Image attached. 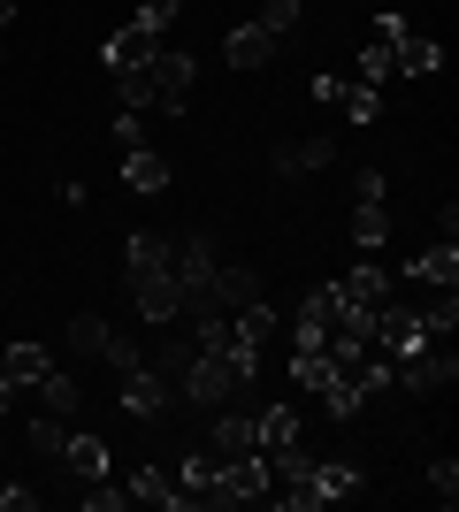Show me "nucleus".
I'll return each mask as SVG.
<instances>
[{"label": "nucleus", "mask_w": 459, "mask_h": 512, "mask_svg": "<svg viewBox=\"0 0 459 512\" xmlns=\"http://www.w3.org/2000/svg\"><path fill=\"white\" fill-rule=\"evenodd\" d=\"M8 16H16V8H8V0H0V39H8Z\"/></svg>", "instance_id": "obj_42"}, {"label": "nucleus", "mask_w": 459, "mask_h": 512, "mask_svg": "<svg viewBox=\"0 0 459 512\" xmlns=\"http://www.w3.org/2000/svg\"><path fill=\"white\" fill-rule=\"evenodd\" d=\"M352 192H360V207H383V169H360V176H352Z\"/></svg>", "instance_id": "obj_37"}, {"label": "nucleus", "mask_w": 459, "mask_h": 512, "mask_svg": "<svg viewBox=\"0 0 459 512\" xmlns=\"http://www.w3.org/2000/svg\"><path fill=\"white\" fill-rule=\"evenodd\" d=\"M169 390H176V398H192V406H222V398H238V375H230L222 352H192Z\"/></svg>", "instance_id": "obj_3"}, {"label": "nucleus", "mask_w": 459, "mask_h": 512, "mask_svg": "<svg viewBox=\"0 0 459 512\" xmlns=\"http://www.w3.org/2000/svg\"><path fill=\"white\" fill-rule=\"evenodd\" d=\"M0 367H8L16 390H39L46 375H54V352H46L39 337H16V344H0Z\"/></svg>", "instance_id": "obj_10"}, {"label": "nucleus", "mask_w": 459, "mask_h": 512, "mask_svg": "<svg viewBox=\"0 0 459 512\" xmlns=\"http://www.w3.org/2000/svg\"><path fill=\"white\" fill-rule=\"evenodd\" d=\"M352 245L383 253V245H391V214H383V207H352Z\"/></svg>", "instance_id": "obj_24"}, {"label": "nucleus", "mask_w": 459, "mask_h": 512, "mask_svg": "<svg viewBox=\"0 0 459 512\" xmlns=\"http://www.w3.org/2000/svg\"><path fill=\"white\" fill-rule=\"evenodd\" d=\"M123 276H131V283H146V276H169V237H153V230L123 237Z\"/></svg>", "instance_id": "obj_15"}, {"label": "nucleus", "mask_w": 459, "mask_h": 512, "mask_svg": "<svg viewBox=\"0 0 459 512\" xmlns=\"http://www.w3.org/2000/svg\"><path fill=\"white\" fill-rule=\"evenodd\" d=\"M100 360H108V367H115V375H131V367H138V360H146V352H138V344H131V337H108V352H100Z\"/></svg>", "instance_id": "obj_36"}, {"label": "nucleus", "mask_w": 459, "mask_h": 512, "mask_svg": "<svg viewBox=\"0 0 459 512\" xmlns=\"http://www.w3.org/2000/svg\"><path fill=\"white\" fill-rule=\"evenodd\" d=\"M131 299H138V321H146V329H169L176 314H184V291H176V276H146V283H131Z\"/></svg>", "instance_id": "obj_8"}, {"label": "nucleus", "mask_w": 459, "mask_h": 512, "mask_svg": "<svg viewBox=\"0 0 459 512\" xmlns=\"http://www.w3.org/2000/svg\"><path fill=\"white\" fill-rule=\"evenodd\" d=\"M108 146H115V153L146 146V138H138V115H131V107H123V115H115V123H108Z\"/></svg>", "instance_id": "obj_35"}, {"label": "nucleus", "mask_w": 459, "mask_h": 512, "mask_svg": "<svg viewBox=\"0 0 459 512\" xmlns=\"http://www.w3.org/2000/svg\"><path fill=\"white\" fill-rule=\"evenodd\" d=\"M115 383H123V413H138V421H161V413H169V383H161L146 360H138L131 375H115Z\"/></svg>", "instance_id": "obj_11"}, {"label": "nucleus", "mask_w": 459, "mask_h": 512, "mask_svg": "<svg viewBox=\"0 0 459 512\" xmlns=\"http://www.w3.org/2000/svg\"><path fill=\"white\" fill-rule=\"evenodd\" d=\"M306 92H314V107H337V92H345V77H329V69H322V77H314V85H306Z\"/></svg>", "instance_id": "obj_40"}, {"label": "nucleus", "mask_w": 459, "mask_h": 512, "mask_svg": "<svg viewBox=\"0 0 459 512\" xmlns=\"http://www.w3.org/2000/svg\"><path fill=\"white\" fill-rule=\"evenodd\" d=\"M115 100L131 107V115H146V107H153V92H146V69H115Z\"/></svg>", "instance_id": "obj_32"}, {"label": "nucleus", "mask_w": 459, "mask_h": 512, "mask_svg": "<svg viewBox=\"0 0 459 512\" xmlns=\"http://www.w3.org/2000/svg\"><path fill=\"white\" fill-rule=\"evenodd\" d=\"M421 329H429V337H452L459 329V291H437V299L421 306Z\"/></svg>", "instance_id": "obj_28"}, {"label": "nucleus", "mask_w": 459, "mask_h": 512, "mask_svg": "<svg viewBox=\"0 0 459 512\" xmlns=\"http://www.w3.org/2000/svg\"><path fill=\"white\" fill-rule=\"evenodd\" d=\"M176 8H184V0H138V23H146V31H169Z\"/></svg>", "instance_id": "obj_34"}, {"label": "nucleus", "mask_w": 459, "mask_h": 512, "mask_svg": "<svg viewBox=\"0 0 459 512\" xmlns=\"http://www.w3.org/2000/svg\"><path fill=\"white\" fill-rule=\"evenodd\" d=\"M268 490H276L268 451H238V459H222V505H268Z\"/></svg>", "instance_id": "obj_4"}, {"label": "nucleus", "mask_w": 459, "mask_h": 512, "mask_svg": "<svg viewBox=\"0 0 459 512\" xmlns=\"http://www.w3.org/2000/svg\"><path fill=\"white\" fill-rule=\"evenodd\" d=\"M261 23L276 39H291V31H299V0H261Z\"/></svg>", "instance_id": "obj_33"}, {"label": "nucleus", "mask_w": 459, "mask_h": 512, "mask_svg": "<svg viewBox=\"0 0 459 512\" xmlns=\"http://www.w3.org/2000/svg\"><path fill=\"white\" fill-rule=\"evenodd\" d=\"M192 77H199L192 54H184V46H161V54L146 62V92H153V107H161V115H184V107H192Z\"/></svg>", "instance_id": "obj_2"}, {"label": "nucleus", "mask_w": 459, "mask_h": 512, "mask_svg": "<svg viewBox=\"0 0 459 512\" xmlns=\"http://www.w3.org/2000/svg\"><path fill=\"white\" fill-rule=\"evenodd\" d=\"M39 406H46V413H62V421H69V413H77V375H62V367H54V375L39 383Z\"/></svg>", "instance_id": "obj_26"}, {"label": "nucleus", "mask_w": 459, "mask_h": 512, "mask_svg": "<svg viewBox=\"0 0 459 512\" xmlns=\"http://www.w3.org/2000/svg\"><path fill=\"white\" fill-rule=\"evenodd\" d=\"M383 77H398V62H391V46H360V85H375V92H383Z\"/></svg>", "instance_id": "obj_31"}, {"label": "nucleus", "mask_w": 459, "mask_h": 512, "mask_svg": "<svg viewBox=\"0 0 459 512\" xmlns=\"http://www.w3.org/2000/svg\"><path fill=\"white\" fill-rule=\"evenodd\" d=\"M215 413V428H207V444H215V459H238V451H253V406H207Z\"/></svg>", "instance_id": "obj_14"}, {"label": "nucleus", "mask_w": 459, "mask_h": 512, "mask_svg": "<svg viewBox=\"0 0 459 512\" xmlns=\"http://www.w3.org/2000/svg\"><path fill=\"white\" fill-rule=\"evenodd\" d=\"M337 107H345L352 123H375V115H383V92H375V85H360V77H352V85L337 92Z\"/></svg>", "instance_id": "obj_27"}, {"label": "nucleus", "mask_w": 459, "mask_h": 512, "mask_svg": "<svg viewBox=\"0 0 459 512\" xmlns=\"http://www.w3.org/2000/svg\"><path fill=\"white\" fill-rule=\"evenodd\" d=\"M131 505L176 512V505H184V490H176V474H169V467H138V474H131Z\"/></svg>", "instance_id": "obj_20"}, {"label": "nucleus", "mask_w": 459, "mask_h": 512, "mask_svg": "<svg viewBox=\"0 0 459 512\" xmlns=\"http://www.w3.org/2000/svg\"><path fill=\"white\" fill-rule=\"evenodd\" d=\"M322 383H329V352H322V344H291V390L314 398Z\"/></svg>", "instance_id": "obj_22"}, {"label": "nucleus", "mask_w": 459, "mask_h": 512, "mask_svg": "<svg viewBox=\"0 0 459 512\" xmlns=\"http://www.w3.org/2000/svg\"><path fill=\"white\" fill-rule=\"evenodd\" d=\"M429 497H437L444 512L459 505V459H452V451H444V459H429Z\"/></svg>", "instance_id": "obj_29"}, {"label": "nucleus", "mask_w": 459, "mask_h": 512, "mask_svg": "<svg viewBox=\"0 0 459 512\" xmlns=\"http://www.w3.org/2000/svg\"><path fill=\"white\" fill-rule=\"evenodd\" d=\"M153 54H161V31H146V23H123L108 46H100V62H108V77L115 69H146Z\"/></svg>", "instance_id": "obj_12"}, {"label": "nucleus", "mask_w": 459, "mask_h": 512, "mask_svg": "<svg viewBox=\"0 0 459 512\" xmlns=\"http://www.w3.org/2000/svg\"><path fill=\"white\" fill-rule=\"evenodd\" d=\"M337 299L345 306H383L391 299V268H383V260H360L352 276H337Z\"/></svg>", "instance_id": "obj_16"}, {"label": "nucleus", "mask_w": 459, "mask_h": 512, "mask_svg": "<svg viewBox=\"0 0 459 512\" xmlns=\"http://www.w3.org/2000/svg\"><path fill=\"white\" fill-rule=\"evenodd\" d=\"M23 436H31V451H39V459H62V413H31V421H23Z\"/></svg>", "instance_id": "obj_25"}, {"label": "nucleus", "mask_w": 459, "mask_h": 512, "mask_svg": "<svg viewBox=\"0 0 459 512\" xmlns=\"http://www.w3.org/2000/svg\"><path fill=\"white\" fill-rule=\"evenodd\" d=\"M123 184H131L138 199L169 192V161H161V153H153V146H131V153H123Z\"/></svg>", "instance_id": "obj_19"}, {"label": "nucleus", "mask_w": 459, "mask_h": 512, "mask_svg": "<svg viewBox=\"0 0 459 512\" xmlns=\"http://www.w3.org/2000/svg\"><path fill=\"white\" fill-rule=\"evenodd\" d=\"M329 161H337L329 138H291V146L268 153V169H276V176H306V169H329Z\"/></svg>", "instance_id": "obj_18"}, {"label": "nucleus", "mask_w": 459, "mask_h": 512, "mask_svg": "<svg viewBox=\"0 0 459 512\" xmlns=\"http://www.w3.org/2000/svg\"><path fill=\"white\" fill-rule=\"evenodd\" d=\"M108 337H115V329L100 314H77V321H69V352H108Z\"/></svg>", "instance_id": "obj_30"}, {"label": "nucleus", "mask_w": 459, "mask_h": 512, "mask_svg": "<svg viewBox=\"0 0 459 512\" xmlns=\"http://www.w3.org/2000/svg\"><path fill=\"white\" fill-rule=\"evenodd\" d=\"M54 467H62L69 482H92V474H108V444L77 428V436H62V459H54Z\"/></svg>", "instance_id": "obj_17"}, {"label": "nucleus", "mask_w": 459, "mask_h": 512, "mask_svg": "<svg viewBox=\"0 0 459 512\" xmlns=\"http://www.w3.org/2000/svg\"><path fill=\"white\" fill-rule=\"evenodd\" d=\"M77 505H85V512H123V505H131V482L92 474V482H77Z\"/></svg>", "instance_id": "obj_23"}, {"label": "nucleus", "mask_w": 459, "mask_h": 512, "mask_svg": "<svg viewBox=\"0 0 459 512\" xmlns=\"http://www.w3.org/2000/svg\"><path fill=\"white\" fill-rule=\"evenodd\" d=\"M16 406V383H8V367H0V413Z\"/></svg>", "instance_id": "obj_41"}, {"label": "nucleus", "mask_w": 459, "mask_h": 512, "mask_svg": "<svg viewBox=\"0 0 459 512\" xmlns=\"http://www.w3.org/2000/svg\"><path fill=\"white\" fill-rule=\"evenodd\" d=\"M391 62L406 69V77H437V69H444V46H437V39H421V31H406V39L391 46Z\"/></svg>", "instance_id": "obj_21"}, {"label": "nucleus", "mask_w": 459, "mask_h": 512, "mask_svg": "<svg viewBox=\"0 0 459 512\" xmlns=\"http://www.w3.org/2000/svg\"><path fill=\"white\" fill-rule=\"evenodd\" d=\"M169 474H176V490H184V505L222 512V459H215V451H184Z\"/></svg>", "instance_id": "obj_5"}, {"label": "nucleus", "mask_w": 459, "mask_h": 512, "mask_svg": "<svg viewBox=\"0 0 459 512\" xmlns=\"http://www.w3.org/2000/svg\"><path fill=\"white\" fill-rule=\"evenodd\" d=\"M215 268H222V260H215V237H184V245H169V276H176L184 299H199Z\"/></svg>", "instance_id": "obj_7"}, {"label": "nucleus", "mask_w": 459, "mask_h": 512, "mask_svg": "<svg viewBox=\"0 0 459 512\" xmlns=\"http://www.w3.org/2000/svg\"><path fill=\"white\" fill-rule=\"evenodd\" d=\"M452 383H459L452 337H421L414 352H398V360H391V390H414V398H429V390H452Z\"/></svg>", "instance_id": "obj_1"}, {"label": "nucleus", "mask_w": 459, "mask_h": 512, "mask_svg": "<svg viewBox=\"0 0 459 512\" xmlns=\"http://www.w3.org/2000/svg\"><path fill=\"white\" fill-rule=\"evenodd\" d=\"M406 283H429V291H459V245L444 237V245H421L414 260H406Z\"/></svg>", "instance_id": "obj_13"}, {"label": "nucleus", "mask_w": 459, "mask_h": 512, "mask_svg": "<svg viewBox=\"0 0 459 512\" xmlns=\"http://www.w3.org/2000/svg\"><path fill=\"white\" fill-rule=\"evenodd\" d=\"M406 31H414V23H406V16H375V46H398V39H406Z\"/></svg>", "instance_id": "obj_39"}, {"label": "nucleus", "mask_w": 459, "mask_h": 512, "mask_svg": "<svg viewBox=\"0 0 459 512\" xmlns=\"http://www.w3.org/2000/svg\"><path fill=\"white\" fill-rule=\"evenodd\" d=\"M276 46H284V39H276L268 23H238V31L222 39V62H230V69H268V62H276Z\"/></svg>", "instance_id": "obj_9"}, {"label": "nucleus", "mask_w": 459, "mask_h": 512, "mask_svg": "<svg viewBox=\"0 0 459 512\" xmlns=\"http://www.w3.org/2000/svg\"><path fill=\"white\" fill-rule=\"evenodd\" d=\"M192 306H215V314H245V306H261V276H253V268H215V276H207V291H199Z\"/></svg>", "instance_id": "obj_6"}, {"label": "nucleus", "mask_w": 459, "mask_h": 512, "mask_svg": "<svg viewBox=\"0 0 459 512\" xmlns=\"http://www.w3.org/2000/svg\"><path fill=\"white\" fill-rule=\"evenodd\" d=\"M39 505V490H31V482H8V490H0V512H31Z\"/></svg>", "instance_id": "obj_38"}]
</instances>
